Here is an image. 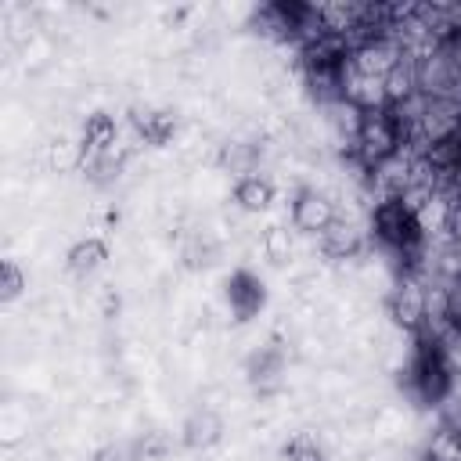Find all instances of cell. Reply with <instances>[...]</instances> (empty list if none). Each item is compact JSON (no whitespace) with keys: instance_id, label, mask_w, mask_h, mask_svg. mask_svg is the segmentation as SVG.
Wrapping results in <instances>:
<instances>
[{"instance_id":"18","label":"cell","mask_w":461,"mask_h":461,"mask_svg":"<svg viewBox=\"0 0 461 461\" xmlns=\"http://www.w3.org/2000/svg\"><path fill=\"white\" fill-rule=\"evenodd\" d=\"M22 292H25V274H22V267H18L14 259H4V267H0V299H4V303H14Z\"/></svg>"},{"instance_id":"15","label":"cell","mask_w":461,"mask_h":461,"mask_svg":"<svg viewBox=\"0 0 461 461\" xmlns=\"http://www.w3.org/2000/svg\"><path fill=\"white\" fill-rule=\"evenodd\" d=\"M148 457V443L144 439H115V443H104L94 461H144Z\"/></svg>"},{"instance_id":"3","label":"cell","mask_w":461,"mask_h":461,"mask_svg":"<svg viewBox=\"0 0 461 461\" xmlns=\"http://www.w3.org/2000/svg\"><path fill=\"white\" fill-rule=\"evenodd\" d=\"M288 220H292V230L321 238V234L339 220V209H335V202H331L324 191H317V187H299V191L292 194Z\"/></svg>"},{"instance_id":"7","label":"cell","mask_w":461,"mask_h":461,"mask_svg":"<svg viewBox=\"0 0 461 461\" xmlns=\"http://www.w3.org/2000/svg\"><path fill=\"white\" fill-rule=\"evenodd\" d=\"M245 375L256 389H274L285 375V349L277 342H267V346L252 349L249 360H245Z\"/></svg>"},{"instance_id":"11","label":"cell","mask_w":461,"mask_h":461,"mask_svg":"<svg viewBox=\"0 0 461 461\" xmlns=\"http://www.w3.org/2000/svg\"><path fill=\"white\" fill-rule=\"evenodd\" d=\"M104 259H108V245H104L101 238H79V241L65 252V270L76 274V277H86V274H94L97 267H104Z\"/></svg>"},{"instance_id":"1","label":"cell","mask_w":461,"mask_h":461,"mask_svg":"<svg viewBox=\"0 0 461 461\" xmlns=\"http://www.w3.org/2000/svg\"><path fill=\"white\" fill-rule=\"evenodd\" d=\"M403 385L421 407H443L457 393V364L450 339L425 324L421 331L411 335V357L403 367Z\"/></svg>"},{"instance_id":"5","label":"cell","mask_w":461,"mask_h":461,"mask_svg":"<svg viewBox=\"0 0 461 461\" xmlns=\"http://www.w3.org/2000/svg\"><path fill=\"white\" fill-rule=\"evenodd\" d=\"M364 245H367L364 230L353 220H342V216L321 234V252L328 259H357L364 252Z\"/></svg>"},{"instance_id":"17","label":"cell","mask_w":461,"mask_h":461,"mask_svg":"<svg viewBox=\"0 0 461 461\" xmlns=\"http://www.w3.org/2000/svg\"><path fill=\"white\" fill-rule=\"evenodd\" d=\"M184 263H187L191 270H198V267H212V263H216V245H212L209 238L194 234V238L184 245Z\"/></svg>"},{"instance_id":"19","label":"cell","mask_w":461,"mask_h":461,"mask_svg":"<svg viewBox=\"0 0 461 461\" xmlns=\"http://www.w3.org/2000/svg\"><path fill=\"white\" fill-rule=\"evenodd\" d=\"M454 461H461V443H457V450H454Z\"/></svg>"},{"instance_id":"12","label":"cell","mask_w":461,"mask_h":461,"mask_svg":"<svg viewBox=\"0 0 461 461\" xmlns=\"http://www.w3.org/2000/svg\"><path fill=\"white\" fill-rule=\"evenodd\" d=\"M259 158H263V148H259L256 140H227V144L220 148V166H223L227 173H234V180L256 173Z\"/></svg>"},{"instance_id":"2","label":"cell","mask_w":461,"mask_h":461,"mask_svg":"<svg viewBox=\"0 0 461 461\" xmlns=\"http://www.w3.org/2000/svg\"><path fill=\"white\" fill-rule=\"evenodd\" d=\"M385 313L393 317L396 328H403L407 335L421 331L429 324V288L418 277H400L393 281L389 295H385Z\"/></svg>"},{"instance_id":"13","label":"cell","mask_w":461,"mask_h":461,"mask_svg":"<svg viewBox=\"0 0 461 461\" xmlns=\"http://www.w3.org/2000/svg\"><path fill=\"white\" fill-rule=\"evenodd\" d=\"M79 169H83V176H86L94 187H108V184H115L119 173H122V151L115 148V151L86 155V158L79 162Z\"/></svg>"},{"instance_id":"4","label":"cell","mask_w":461,"mask_h":461,"mask_svg":"<svg viewBox=\"0 0 461 461\" xmlns=\"http://www.w3.org/2000/svg\"><path fill=\"white\" fill-rule=\"evenodd\" d=\"M223 295H227L230 317H234L238 324H249V321L259 317L263 306H267V285H263L252 270H245V267H238V270L223 281Z\"/></svg>"},{"instance_id":"8","label":"cell","mask_w":461,"mask_h":461,"mask_svg":"<svg viewBox=\"0 0 461 461\" xmlns=\"http://www.w3.org/2000/svg\"><path fill=\"white\" fill-rule=\"evenodd\" d=\"M230 198H234V205H238L241 212H267V209L274 205V198H277V187H274L270 176H263V173H249V176L234 180Z\"/></svg>"},{"instance_id":"10","label":"cell","mask_w":461,"mask_h":461,"mask_svg":"<svg viewBox=\"0 0 461 461\" xmlns=\"http://www.w3.org/2000/svg\"><path fill=\"white\" fill-rule=\"evenodd\" d=\"M220 436H223V421H220V414H212V411H194V414L184 421V429H180V443H184L187 450H209Z\"/></svg>"},{"instance_id":"6","label":"cell","mask_w":461,"mask_h":461,"mask_svg":"<svg viewBox=\"0 0 461 461\" xmlns=\"http://www.w3.org/2000/svg\"><path fill=\"white\" fill-rule=\"evenodd\" d=\"M130 122H133L137 137L151 148L169 144L173 133H176V112H169V108H133Z\"/></svg>"},{"instance_id":"14","label":"cell","mask_w":461,"mask_h":461,"mask_svg":"<svg viewBox=\"0 0 461 461\" xmlns=\"http://www.w3.org/2000/svg\"><path fill=\"white\" fill-rule=\"evenodd\" d=\"M259 249H263V256L270 259V263H285L288 256H292V234H288V227H267L263 230V238H259Z\"/></svg>"},{"instance_id":"9","label":"cell","mask_w":461,"mask_h":461,"mask_svg":"<svg viewBox=\"0 0 461 461\" xmlns=\"http://www.w3.org/2000/svg\"><path fill=\"white\" fill-rule=\"evenodd\" d=\"M115 137H119V126L108 112H90L83 119V133H79V151L83 158L86 155H101V151H115Z\"/></svg>"},{"instance_id":"16","label":"cell","mask_w":461,"mask_h":461,"mask_svg":"<svg viewBox=\"0 0 461 461\" xmlns=\"http://www.w3.org/2000/svg\"><path fill=\"white\" fill-rule=\"evenodd\" d=\"M281 454H285V461H324V447H321L317 436H310V432L292 436V439L281 447Z\"/></svg>"}]
</instances>
